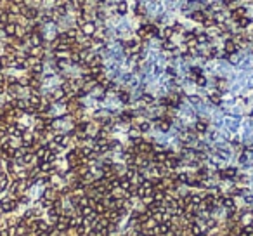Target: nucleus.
<instances>
[{
  "label": "nucleus",
  "instance_id": "obj_1",
  "mask_svg": "<svg viewBox=\"0 0 253 236\" xmlns=\"http://www.w3.org/2000/svg\"><path fill=\"white\" fill-rule=\"evenodd\" d=\"M94 30H96V24H94V23H83V28H82V31L87 35V37L94 35Z\"/></svg>",
  "mask_w": 253,
  "mask_h": 236
},
{
  "label": "nucleus",
  "instance_id": "obj_2",
  "mask_svg": "<svg viewBox=\"0 0 253 236\" xmlns=\"http://www.w3.org/2000/svg\"><path fill=\"white\" fill-rule=\"evenodd\" d=\"M236 49H238V45H236V44H234V42H232V40H227L225 44H224V50H225L227 54H232V52H234Z\"/></svg>",
  "mask_w": 253,
  "mask_h": 236
},
{
  "label": "nucleus",
  "instance_id": "obj_3",
  "mask_svg": "<svg viewBox=\"0 0 253 236\" xmlns=\"http://www.w3.org/2000/svg\"><path fill=\"white\" fill-rule=\"evenodd\" d=\"M40 44H42V37L40 35H31L30 37V45L31 47H40Z\"/></svg>",
  "mask_w": 253,
  "mask_h": 236
},
{
  "label": "nucleus",
  "instance_id": "obj_4",
  "mask_svg": "<svg viewBox=\"0 0 253 236\" xmlns=\"http://www.w3.org/2000/svg\"><path fill=\"white\" fill-rule=\"evenodd\" d=\"M18 33V26H16V24H7V26H5V35H7V37H14V35Z\"/></svg>",
  "mask_w": 253,
  "mask_h": 236
},
{
  "label": "nucleus",
  "instance_id": "obj_5",
  "mask_svg": "<svg viewBox=\"0 0 253 236\" xmlns=\"http://www.w3.org/2000/svg\"><path fill=\"white\" fill-rule=\"evenodd\" d=\"M116 11H118V14H126V11H128V5H126V2H120L118 7H116Z\"/></svg>",
  "mask_w": 253,
  "mask_h": 236
},
{
  "label": "nucleus",
  "instance_id": "obj_6",
  "mask_svg": "<svg viewBox=\"0 0 253 236\" xmlns=\"http://www.w3.org/2000/svg\"><path fill=\"white\" fill-rule=\"evenodd\" d=\"M206 42H208V35H206V33L196 35V44H206Z\"/></svg>",
  "mask_w": 253,
  "mask_h": 236
},
{
  "label": "nucleus",
  "instance_id": "obj_7",
  "mask_svg": "<svg viewBox=\"0 0 253 236\" xmlns=\"http://www.w3.org/2000/svg\"><path fill=\"white\" fill-rule=\"evenodd\" d=\"M23 14L26 16L28 19H35V18H37V11H35V9H28L26 7V11L23 12Z\"/></svg>",
  "mask_w": 253,
  "mask_h": 236
},
{
  "label": "nucleus",
  "instance_id": "obj_8",
  "mask_svg": "<svg viewBox=\"0 0 253 236\" xmlns=\"http://www.w3.org/2000/svg\"><path fill=\"white\" fill-rule=\"evenodd\" d=\"M191 18L193 19H196V21H205V14H203V12L201 11H198V12H193V16H191Z\"/></svg>",
  "mask_w": 253,
  "mask_h": 236
},
{
  "label": "nucleus",
  "instance_id": "obj_9",
  "mask_svg": "<svg viewBox=\"0 0 253 236\" xmlns=\"http://www.w3.org/2000/svg\"><path fill=\"white\" fill-rule=\"evenodd\" d=\"M238 24L241 28H245V26H248V24H250V19L248 18H243V16H241V18H238Z\"/></svg>",
  "mask_w": 253,
  "mask_h": 236
},
{
  "label": "nucleus",
  "instance_id": "obj_10",
  "mask_svg": "<svg viewBox=\"0 0 253 236\" xmlns=\"http://www.w3.org/2000/svg\"><path fill=\"white\" fill-rule=\"evenodd\" d=\"M12 208H14V202H12V200H7V202H4V210H5V212H11Z\"/></svg>",
  "mask_w": 253,
  "mask_h": 236
},
{
  "label": "nucleus",
  "instance_id": "obj_11",
  "mask_svg": "<svg viewBox=\"0 0 253 236\" xmlns=\"http://www.w3.org/2000/svg\"><path fill=\"white\" fill-rule=\"evenodd\" d=\"M210 99H212V102H215V104H219V102H220V96H219V94H212Z\"/></svg>",
  "mask_w": 253,
  "mask_h": 236
},
{
  "label": "nucleus",
  "instance_id": "obj_12",
  "mask_svg": "<svg viewBox=\"0 0 253 236\" xmlns=\"http://www.w3.org/2000/svg\"><path fill=\"white\" fill-rule=\"evenodd\" d=\"M196 128H198L199 132H205V130H206V125H205V123H201V122H199V123H196Z\"/></svg>",
  "mask_w": 253,
  "mask_h": 236
},
{
  "label": "nucleus",
  "instance_id": "obj_13",
  "mask_svg": "<svg viewBox=\"0 0 253 236\" xmlns=\"http://www.w3.org/2000/svg\"><path fill=\"white\" fill-rule=\"evenodd\" d=\"M139 130L147 132V130H149V123H141V125H139Z\"/></svg>",
  "mask_w": 253,
  "mask_h": 236
},
{
  "label": "nucleus",
  "instance_id": "obj_14",
  "mask_svg": "<svg viewBox=\"0 0 253 236\" xmlns=\"http://www.w3.org/2000/svg\"><path fill=\"white\" fill-rule=\"evenodd\" d=\"M198 83H199V85L203 87V85H205V83H206V80L203 78V76H199V78H198Z\"/></svg>",
  "mask_w": 253,
  "mask_h": 236
},
{
  "label": "nucleus",
  "instance_id": "obj_15",
  "mask_svg": "<svg viewBox=\"0 0 253 236\" xmlns=\"http://www.w3.org/2000/svg\"><path fill=\"white\" fill-rule=\"evenodd\" d=\"M232 2H236V0H224V4H225V5H229V4H232Z\"/></svg>",
  "mask_w": 253,
  "mask_h": 236
},
{
  "label": "nucleus",
  "instance_id": "obj_16",
  "mask_svg": "<svg viewBox=\"0 0 253 236\" xmlns=\"http://www.w3.org/2000/svg\"><path fill=\"white\" fill-rule=\"evenodd\" d=\"M16 2H19V4H23V2H24V0H16Z\"/></svg>",
  "mask_w": 253,
  "mask_h": 236
},
{
  "label": "nucleus",
  "instance_id": "obj_17",
  "mask_svg": "<svg viewBox=\"0 0 253 236\" xmlns=\"http://www.w3.org/2000/svg\"><path fill=\"white\" fill-rule=\"evenodd\" d=\"M101 2H104V0H101Z\"/></svg>",
  "mask_w": 253,
  "mask_h": 236
}]
</instances>
